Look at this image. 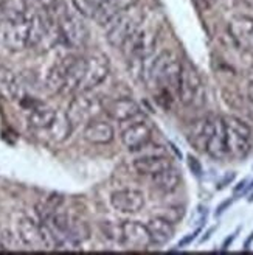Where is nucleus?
Masks as SVG:
<instances>
[{"label":"nucleus","mask_w":253,"mask_h":255,"mask_svg":"<svg viewBox=\"0 0 253 255\" xmlns=\"http://www.w3.org/2000/svg\"><path fill=\"white\" fill-rule=\"evenodd\" d=\"M180 73L182 62L179 58L171 52H162L151 62L146 76L149 86L157 91V98L171 101L174 94H179Z\"/></svg>","instance_id":"obj_1"},{"label":"nucleus","mask_w":253,"mask_h":255,"mask_svg":"<svg viewBox=\"0 0 253 255\" xmlns=\"http://www.w3.org/2000/svg\"><path fill=\"white\" fill-rule=\"evenodd\" d=\"M148 2L146 0H135L120 9L115 16L107 22V41L112 47L121 48L123 44L142 27L148 17Z\"/></svg>","instance_id":"obj_2"},{"label":"nucleus","mask_w":253,"mask_h":255,"mask_svg":"<svg viewBox=\"0 0 253 255\" xmlns=\"http://www.w3.org/2000/svg\"><path fill=\"white\" fill-rule=\"evenodd\" d=\"M159 31H160V23L151 22L145 25L143 22L142 27L123 44L121 50L131 64L142 67L143 61H146L151 56V53L154 52Z\"/></svg>","instance_id":"obj_3"},{"label":"nucleus","mask_w":253,"mask_h":255,"mask_svg":"<svg viewBox=\"0 0 253 255\" xmlns=\"http://www.w3.org/2000/svg\"><path fill=\"white\" fill-rule=\"evenodd\" d=\"M225 140L229 157L243 160L252 149V129L246 120L238 116H224Z\"/></svg>","instance_id":"obj_4"},{"label":"nucleus","mask_w":253,"mask_h":255,"mask_svg":"<svg viewBox=\"0 0 253 255\" xmlns=\"http://www.w3.org/2000/svg\"><path fill=\"white\" fill-rule=\"evenodd\" d=\"M182 103L186 108L199 109L205 105V87L202 83L199 72L191 62H182V73H180V84L179 94Z\"/></svg>","instance_id":"obj_5"},{"label":"nucleus","mask_w":253,"mask_h":255,"mask_svg":"<svg viewBox=\"0 0 253 255\" xmlns=\"http://www.w3.org/2000/svg\"><path fill=\"white\" fill-rule=\"evenodd\" d=\"M2 36L5 45L17 52L25 47H28V31H30V16L25 12H16L14 16L5 20L2 25Z\"/></svg>","instance_id":"obj_6"},{"label":"nucleus","mask_w":253,"mask_h":255,"mask_svg":"<svg viewBox=\"0 0 253 255\" xmlns=\"http://www.w3.org/2000/svg\"><path fill=\"white\" fill-rule=\"evenodd\" d=\"M101 109H103V105L96 97H90L88 92H78V95L70 101L67 116L73 126H78L93 120Z\"/></svg>","instance_id":"obj_7"},{"label":"nucleus","mask_w":253,"mask_h":255,"mask_svg":"<svg viewBox=\"0 0 253 255\" xmlns=\"http://www.w3.org/2000/svg\"><path fill=\"white\" fill-rule=\"evenodd\" d=\"M109 73V59L103 53H92L85 58V70L78 92H90L106 80Z\"/></svg>","instance_id":"obj_8"},{"label":"nucleus","mask_w":253,"mask_h":255,"mask_svg":"<svg viewBox=\"0 0 253 255\" xmlns=\"http://www.w3.org/2000/svg\"><path fill=\"white\" fill-rule=\"evenodd\" d=\"M58 28L59 34L64 37V41L75 48H80L85 44L87 41V27L84 25L83 19L77 14H72V12L66 11L62 12L59 20H58Z\"/></svg>","instance_id":"obj_9"},{"label":"nucleus","mask_w":253,"mask_h":255,"mask_svg":"<svg viewBox=\"0 0 253 255\" xmlns=\"http://www.w3.org/2000/svg\"><path fill=\"white\" fill-rule=\"evenodd\" d=\"M112 207L123 213H137L145 206V195L137 188H121L110 195Z\"/></svg>","instance_id":"obj_10"},{"label":"nucleus","mask_w":253,"mask_h":255,"mask_svg":"<svg viewBox=\"0 0 253 255\" xmlns=\"http://www.w3.org/2000/svg\"><path fill=\"white\" fill-rule=\"evenodd\" d=\"M121 243L132 249H146L151 245L148 226L138 221H124L121 224Z\"/></svg>","instance_id":"obj_11"},{"label":"nucleus","mask_w":253,"mask_h":255,"mask_svg":"<svg viewBox=\"0 0 253 255\" xmlns=\"http://www.w3.org/2000/svg\"><path fill=\"white\" fill-rule=\"evenodd\" d=\"M151 126L146 122H137L129 125L121 132V143L129 151H138L142 149L149 140H151Z\"/></svg>","instance_id":"obj_12"},{"label":"nucleus","mask_w":253,"mask_h":255,"mask_svg":"<svg viewBox=\"0 0 253 255\" xmlns=\"http://www.w3.org/2000/svg\"><path fill=\"white\" fill-rule=\"evenodd\" d=\"M205 152L210 157L216 160H224L225 157H229V152H227V140H225V123H224V117L221 116L214 117L213 131L208 138Z\"/></svg>","instance_id":"obj_13"},{"label":"nucleus","mask_w":253,"mask_h":255,"mask_svg":"<svg viewBox=\"0 0 253 255\" xmlns=\"http://www.w3.org/2000/svg\"><path fill=\"white\" fill-rule=\"evenodd\" d=\"M213 125H214V117L207 116V117L194 120L191 125L188 126L186 138L197 151H205L208 138H210L211 131H213Z\"/></svg>","instance_id":"obj_14"},{"label":"nucleus","mask_w":253,"mask_h":255,"mask_svg":"<svg viewBox=\"0 0 253 255\" xmlns=\"http://www.w3.org/2000/svg\"><path fill=\"white\" fill-rule=\"evenodd\" d=\"M229 33L233 41L243 48L253 47V17L236 16L229 23Z\"/></svg>","instance_id":"obj_15"},{"label":"nucleus","mask_w":253,"mask_h":255,"mask_svg":"<svg viewBox=\"0 0 253 255\" xmlns=\"http://www.w3.org/2000/svg\"><path fill=\"white\" fill-rule=\"evenodd\" d=\"M77 56H62L59 58L53 67L50 69L48 75H47V80H45V86L50 92L53 94H61L62 87L66 84V80H67V75H69V70H70V66L73 59Z\"/></svg>","instance_id":"obj_16"},{"label":"nucleus","mask_w":253,"mask_h":255,"mask_svg":"<svg viewBox=\"0 0 253 255\" xmlns=\"http://www.w3.org/2000/svg\"><path fill=\"white\" fill-rule=\"evenodd\" d=\"M172 165L171 157L163 156V154H149L145 157H138L134 160L132 167L134 170L142 174V176H151L153 177L154 174L169 168Z\"/></svg>","instance_id":"obj_17"},{"label":"nucleus","mask_w":253,"mask_h":255,"mask_svg":"<svg viewBox=\"0 0 253 255\" xmlns=\"http://www.w3.org/2000/svg\"><path fill=\"white\" fill-rule=\"evenodd\" d=\"M83 137L92 145H107L113 140V128L103 120H90L84 128Z\"/></svg>","instance_id":"obj_18"},{"label":"nucleus","mask_w":253,"mask_h":255,"mask_svg":"<svg viewBox=\"0 0 253 255\" xmlns=\"http://www.w3.org/2000/svg\"><path fill=\"white\" fill-rule=\"evenodd\" d=\"M107 116L117 122H128L140 114V108L131 98H117L106 105Z\"/></svg>","instance_id":"obj_19"},{"label":"nucleus","mask_w":253,"mask_h":255,"mask_svg":"<svg viewBox=\"0 0 253 255\" xmlns=\"http://www.w3.org/2000/svg\"><path fill=\"white\" fill-rule=\"evenodd\" d=\"M17 235L25 246L33 249L44 248L42 235H41V224H36L28 216H22L17 221Z\"/></svg>","instance_id":"obj_20"},{"label":"nucleus","mask_w":253,"mask_h":255,"mask_svg":"<svg viewBox=\"0 0 253 255\" xmlns=\"http://www.w3.org/2000/svg\"><path fill=\"white\" fill-rule=\"evenodd\" d=\"M148 231L151 235V245L154 246H163L174 237V226L168 220L162 216H154L148 221Z\"/></svg>","instance_id":"obj_21"},{"label":"nucleus","mask_w":253,"mask_h":255,"mask_svg":"<svg viewBox=\"0 0 253 255\" xmlns=\"http://www.w3.org/2000/svg\"><path fill=\"white\" fill-rule=\"evenodd\" d=\"M153 184L157 190L163 191V193H172L182 184V176L179 170L174 168L172 165L169 168L163 170L153 176Z\"/></svg>","instance_id":"obj_22"},{"label":"nucleus","mask_w":253,"mask_h":255,"mask_svg":"<svg viewBox=\"0 0 253 255\" xmlns=\"http://www.w3.org/2000/svg\"><path fill=\"white\" fill-rule=\"evenodd\" d=\"M0 97L14 101L20 97V84L17 76L6 67H0Z\"/></svg>","instance_id":"obj_23"},{"label":"nucleus","mask_w":253,"mask_h":255,"mask_svg":"<svg viewBox=\"0 0 253 255\" xmlns=\"http://www.w3.org/2000/svg\"><path fill=\"white\" fill-rule=\"evenodd\" d=\"M84 70H85V58H75L72 66H70L66 84H64V87H62L61 94L69 95V94L78 92L80 84H81L83 76H84Z\"/></svg>","instance_id":"obj_24"},{"label":"nucleus","mask_w":253,"mask_h":255,"mask_svg":"<svg viewBox=\"0 0 253 255\" xmlns=\"http://www.w3.org/2000/svg\"><path fill=\"white\" fill-rule=\"evenodd\" d=\"M30 111L31 112L28 116V123L34 129H47L56 117V111L42 103H37Z\"/></svg>","instance_id":"obj_25"},{"label":"nucleus","mask_w":253,"mask_h":255,"mask_svg":"<svg viewBox=\"0 0 253 255\" xmlns=\"http://www.w3.org/2000/svg\"><path fill=\"white\" fill-rule=\"evenodd\" d=\"M50 22L44 19L39 12H33L30 16V31H28V47L39 45L50 31Z\"/></svg>","instance_id":"obj_26"},{"label":"nucleus","mask_w":253,"mask_h":255,"mask_svg":"<svg viewBox=\"0 0 253 255\" xmlns=\"http://www.w3.org/2000/svg\"><path fill=\"white\" fill-rule=\"evenodd\" d=\"M131 3V2H126V0H107V2L104 3H101L98 5L93 12H92V16L93 19L99 23V25H103V27H106L107 22L117 14V12L120 9H123L126 5Z\"/></svg>","instance_id":"obj_27"},{"label":"nucleus","mask_w":253,"mask_h":255,"mask_svg":"<svg viewBox=\"0 0 253 255\" xmlns=\"http://www.w3.org/2000/svg\"><path fill=\"white\" fill-rule=\"evenodd\" d=\"M72 128H73V125L67 116V112H56L55 120L52 122V125H50L47 129L50 132L52 140H55V142H64V140L70 135Z\"/></svg>","instance_id":"obj_28"},{"label":"nucleus","mask_w":253,"mask_h":255,"mask_svg":"<svg viewBox=\"0 0 253 255\" xmlns=\"http://www.w3.org/2000/svg\"><path fill=\"white\" fill-rule=\"evenodd\" d=\"M183 215H185V209L183 207L172 206V207H168V209H163V212L159 216H162V218H165L169 223L175 224V223H179L183 218Z\"/></svg>","instance_id":"obj_29"},{"label":"nucleus","mask_w":253,"mask_h":255,"mask_svg":"<svg viewBox=\"0 0 253 255\" xmlns=\"http://www.w3.org/2000/svg\"><path fill=\"white\" fill-rule=\"evenodd\" d=\"M12 245H14V238H12L9 231H6L5 227L0 226V251H2V249H11Z\"/></svg>","instance_id":"obj_30"},{"label":"nucleus","mask_w":253,"mask_h":255,"mask_svg":"<svg viewBox=\"0 0 253 255\" xmlns=\"http://www.w3.org/2000/svg\"><path fill=\"white\" fill-rule=\"evenodd\" d=\"M188 165H189V170H191L196 176H202V165L196 157L188 156Z\"/></svg>","instance_id":"obj_31"},{"label":"nucleus","mask_w":253,"mask_h":255,"mask_svg":"<svg viewBox=\"0 0 253 255\" xmlns=\"http://www.w3.org/2000/svg\"><path fill=\"white\" fill-rule=\"evenodd\" d=\"M199 234H200V226L196 229V231H194L193 234H189V235H186L185 238H182V240L179 241V246H177V248H185V246H188V245L191 243V241H193Z\"/></svg>","instance_id":"obj_32"},{"label":"nucleus","mask_w":253,"mask_h":255,"mask_svg":"<svg viewBox=\"0 0 253 255\" xmlns=\"http://www.w3.org/2000/svg\"><path fill=\"white\" fill-rule=\"evenodd\" d=\"M235 176H236V174H235L233 171L227 173V174H225V176L222 177V179H221V181L218 182V187H216V188H218V190H222V188H225L227 185H229V184H232V182H233Z\"/></svg>","instance_id":"obj_33"},{"label":"nucleus","mask_w":253,"mask_h":255,"mask_svg":"<svg viewBox=\"0 0 253 255\" xmlns=\"http://www.w3.org/2000/svg\"><path fill=\"white\" fill-rule=\"evenodd\" d=\"M239 231H241V229H236V232L230 234L229 237L225 238V241H224V243H222V251H227V249L230 248V245H232L233 241H235V238H236V235L239 234Z\"/></svg>","instance_id":"obj_34"},{"label":"nucleus","mask_w":253,"mask_h":255,"mask_svg":"<svg viewBox=\"0 0 253 255\" xmlns=\"http://www.w3.org/2000/svg\"><path fill=\"white\" fill-rule=\"evenodd\" d=\"M232 202H233V199L230 198V199H227V201H224L222 204H221V206H218V209H216V213H214V215H216V216H219V215H222L227 209H229L230 206H232Z\"/></svg>","instance_id":"obj_35"},{"label":"nucleus","mask_w":253,"mask_h":255,"mask_svg":"<svg viewBox=\"0 0 253 255\" xmlns=\"http://www.w3.org/2000/svg\"><path fill=\"white\" fill-rule=\"evenodd\" d=\"M247 184H249V179H243L241 182H238V185L233 188V193H235V196H238V195H243V191H244V188L247 187Z\"/></svg>","instance_id":"obj_36"},{"label":"nucleus","mask_w":253,"mask_h":255,"mask_svg":"<svg viewBox=\"0 0 253 255\" xmlns=\"http://www.w3.org/2000/svg\"><path fill=\"white\" fill-rule=\"evenodd\" d=\"M85 2V5L90 8V11L93 12V9L98 6V5H101V3H104V2H107V0H84Z\"/></svg>","instance_id":"obj_37"},{"label":"nucleus","mask_w":253,"mask_h":255,"mask_svg":"<svg viewBox=\"0 0 253 255\" xmlns=\"http://www.w3.org/2000/svg\"><path fill=\"white\" fill-rule=\"evenodd\" d=\"M247 97L250 98V101L253 103V80H250L249 84H247Z\"/></svg>","instance_id":"obj_38"},{"label":"nucleus","mask_w":253,"mask_h":255,"mask_svg":"<svg viewBox=\"0 0 253 255\" xmlns=\"http://www.w3.org/2000/svg\"><path fill=\"white\" fill-rule=\"evenodd\" d=\"M56 2H58V0H39V3L42 6H45V8H52Z\"/></svg>","instance_id":"obj_39"},{"label":"nucleus","mask_w":253,"mask_h":255,"mask_svg":"<svg viewBox=\"0 0 253 255\" xmlns=\"http://www.w3.org/2000/svg\"><path fill=\"white\" fill-rule=\"evenodd\" d=\"M214 229H216V227H211V229H210V231H208V232H207V234H205L204 237H202V238H200V243H204V241H207V240H208V238L211 237V234L214 232Z\"/></svg>","instance_id":"obj_40"},{"label":"nucleus","mask_w":253,"mask_h":255,"mask_svg":"<svg viewBox=\"0 0 253 255\" xmlns=\"http://www.w3.org/2000/svg\"><path fill=\"white\" fill-rule=\"evenodd\" d=\"M252 243H253V232H252V235H250V237L247 238V241H246V245H244V249H249Z\"/></svg>","instance_id":"obj_41"},{"label":"nucleus","mask_w":253,"mask_h":255,"mask_svg":"<svg viewBox=\"0 0 253 255\" xmlns=\"http://www.w3.org/2000/svg\"><path fill=\"white\" fill-rule=\"evenodd\" d=\"M252 190H253V179L247 184V187H246L244 191H243V195H244V193H249V191H252Z\"/></svg>","instance_id":"obj_42"},{"label":"nucleus","mask_w":253,"mask_h":255,"mask_svg":"<svg viewBox=\"0 0 253 255\" xmlns=\"http://www.w3.org/2000/svg\"><path fill=\"white\" fill-rule=\"evenodd\" d=\"M9 2V0H0V6H3V5H6Z\"/></svg>","instance_id":"obj_43"},{"label":"nucleus","mask_w":253,"mask_h":255,"mask_svg":"<svg viewBox=\"0 0 253 255\" xmlns=\"http://www.w3.org/2000/svg\"><path fill=\"white\" fill-rule=\"evenodd\" d=\"M249 201H250V202H253V193L250 195V198H249Z\"/></svg>","instance_id":"obj_44"}]
</instances>
